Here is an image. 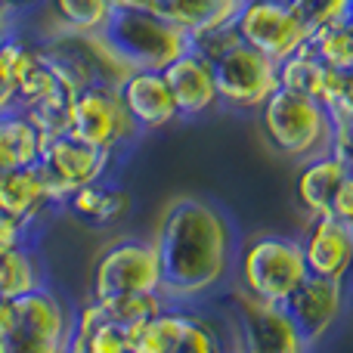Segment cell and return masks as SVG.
I'll use <instances>...</instances> for the list:
<instances>
[{
  "instance_id": "obj_1",
  "label": "cell",
  "mask_w": 353,
  "mask_h": 353,
  "mask_svg": "<svg viewBox=\"0 0 353 353\" xmlns=\"http://www.w3.org/2000/svg\"><path fill=\"white\" fill-rule=\"evenodd\" d=\"M152 242L159 248L161 294L168 304L195 307L220 294L236 276L239 232L230 214L208 199H171Z\"/></svg>"
},
{
  "instance_id": "obj_2",
  "label": "cell",
  "mask_w": 353,
  "mask_h": 353,
  "mask_svg": "<svg viewBox=\"0 0 353 353\" xmlns=\"http://www.w3.org/2000/svg\"><path fill=\"white\" fill-rule=\"evenodd\" d=\"M310 276L298 236L282 232H251L239 239L236 282L239 292L263 304H285L298 285Z\"/></svg>"
},
{
  "instance_id": "obj_3",
  "label": "cell",
  "mask_w": 353,
  "mask_h": 353,
  "mask_svg": "<svg viewBox=\"0 0 353 353\" xmlns=\"http://www.w3.org/2000/svg\"><path fill=\"white\" fill-rule=\"evenodd\" d=\"M261 128L267 143L288 161H304L319 159L332 149V137H335V118L329 115L323 103L304 97L294 90H279L263 103Z\"/></svg>"
},
{
  "instance_id": "obj_4",
  "label": "cell",
  "mask_w": 353,
  "mask_h": 353,
  "mask_svg": "<svg viewBox=\"0 0 353 353\" xmlns=\"http://www.w3.org/2000/svg\"><path fill=\"white\" fill-rule=\"evenodd\" d=\"M103 34L130 68H146V72H165L192 47L186 31L176 28L161 12L115 10Z\"/></svg>"
},
{
  "instance_id": "obj_5",
  "label": "cell",
  "mask_w": 353,
  "mask_h": 353,
  "mask_svg": "<svg viewBox=\"0 0 353 353\" xmlns=\"http://www.w3.org/2000/svg\"><path fill=\"white\" fill-rule=\"evenodd\" d=\"M211 62L214 78H217L220 109L261 112L263 103L279 90V62L257 53L242 37L223 47Z\"/></svg>"
},
{
  "instance_id": "obj_6",
  "label": "cell",
  "mask_w": 353,
  "mask_h": 353,
  "mask_svg": "<svg viewBox=\"0 0 353 353\" xmlns=\"http://www.w3.org/2000/svg\"><path fill=\"white\" fill-rule=\"evenodd\" d=\"M155 292H161V261L152 239L124 236L97 254L90 273V298Z\"/></svg>"
},
{
  "instance_id": "obj_7",
  "label": "cell",
  "mask_w": 353,
  "mask_h": 353,
  "mask_svg": "<svg viewBox=\"0 0 353 353\" xmlns=\"http://www.w3.org/2000/svg\"><path fill=\"white\" fill-rule=\"evenodd\" d=\"M68 134L115 155L128 149L137 137H143L124 109L118 87L105 84H93L74 93L72 109H68Z\"/></svg>"
},
{
  "instance_id": "obj_8",
  "label": "cell",
  "mask_w": 353,
  "mask_h": 353,
  "mask_svg": "<svg viewBox=\"0 0 353 353\" xmlns=\"http://www.w3.org/2000/svg\"><path fill=\"white\" fill-rule=\"evenodd\" d=\"M115 159H118L115 152L97 149L72 134H59V137H50L47 140L37 168H41L50 192H53V201L56 205H65L68 195L78 192L81 186L109 180L112 168H115Z\"/></svg>"
},
{
  "instance_id": "obj_9",
  "label": "cell",
  "mask_w": 353,
  "mask_h": 353,
  "mask_svg": "<svg viewBox=\"0 0 353 353\" xmlns=\"http://www.w3.org/2000/svg\"><path fill=\"white\" fill-rule=\"evenodd\" d=\"M236 34L257 53L282 62L304 50L313 31L301 22L292 0H248L236 19Z\"/></svg>"
},
{
  "instance_id": "obj_10",
  "label": "cell",
  "mask_w": 353,
  "mask_h": 353,
  "mask_svg": "<svg viewBox=\"0 0 353 353\" xmlns=\"http://www.w3.org/2000/svg\"><path fill=\"white\" fill-rule=\"evenodd\" d=\"M285 313L298 335L310 350H316L325 338L341 323L344 310L350 307V282L323 279V276H307L298 285V292L285 301Z\"/></svg>"
},
{
  "instance_id": "obj_11",
  "label": "cell",
  "mask_w": 353,
  "mask_h": 353,
  "mask_svg": "<svg viewBox=\"0 0 353 353\" xmlns=\"http://www.w3.org/2000/svg\"><path fill=\"white\" fill-rule=\"evenodd\" d=\"M232 298H236L242 353H313L292 325L285 307L254 301L239 288H232Z\"/></svg>"
},
{
  "instance_id": "obj_12",
  "label": "cell",
  "mask_w": 353,
  "mask_h": 353,
  "mask_svg": "<svg viewBox=\"0 0 353 353\" xmlns=\"http://www.w3.org/2000/svg\"><path fill=\"white\" fill-rule=\"evenodd\" d=\"M301 248L310 276L350 282L353 279V226L338 220L335 214L307 217L301 230Z\"/></svg>"
},
{
  "instance_id": "obj_13",
  "label": "cell",
  "mask_w": 353,
  "mask_h": 353,
  "mask_svg": "<svg viewBox=\"0 0 353 353\" xmlns=\"http://www.w3.org/2000/svg\"><path fill=\"white\" fill-rule=\"evenodd\" d=\"M118 97H121L128 115L134 118V124L140 128V134H155V130H165L174 121H180V112H176L165 72L134 68L118 84Z\"/></svg>"
},
{
  "instance_id": "obj_14",
  "label": "cell",
  "mask_w": 353,
  "mask_h": 353,
  "mask_svg": "<svg viewBox=\"0 0 353 353\" xmlns=\"http://www.w3.org/2000/svg\"><path fill=\"white\" fill-rule=\"evenodd\" d=\"M165 81L174 93V103L180 118H201L220 109L217 78H214V62L201 50L189 47L180 59H174L165 68Z\"/></svg>"
},
{
  "instance_id": "obj_15",
  "label": "cell",
  "mask_w": 353,
  "mask_h": 353,
  "mask_svg": "<svg viewBox=\"0 0 353 353\" xmlns=\"http://www.w3.org/2000/svg\"><path fill=\"white\" fill-rule=\"evenodd\" d=\"M74 310L56 288L41 285L34 292L16 298V325L31 329L43 338H53L59 344H72L74 335Z\"/></svg>"
},
{
  "instance_id": "obj_16",
  "label": "cell",
  "mask_w": 353,
  "mask_h": 353,
  "mask_svg": "<svg viewBox=\"0 0 353 353\" xmlns=\"http://www.w3.org/2000/svg\"><path fill=\"white\" fill-rule=\"evenodd\" d=\"M47 208H59V205L53 201V192H50L37 165L12 168V171L0 174V211L34 226L47 214Z\"/></svg>"
},
{
  "instance_id": "obj_17",
  "label": "cell",
  "mask_w": 353,
  "mask_h": 353,
  "mask_svg": "<svg viewBox=\"0 0 353 353\" xmlns=\"http://www.w3.org/2000/svg\"><path fill=\"white\" fill-rule=\"evenodd\" d=\"M245 3L248 0H165L161 16L171 19L195 43L208 34L236 28V19L245 10Z\"/></svg>"
},
{
  "instance_id": "obj_18",
  "label": "cell",
  "mask_w": 353,
  "mask_h": 353,
  "mask_svg": "<svg viewBox=\"0 0 353 353\" xmlns=\"http://www.w3.org/2000/svg\"><path fill=\"white\" fill-rule=\"evenodd\" d=\"M62 208H68V214L87 226H115L130 214L134 199L118 183L99 180V183H90V186H81L78 192H72Z\"/></svg>"
},
{
  "instance_id": "obj_19",
  "label": "cell",
  "mask_w": 353,
  "mask_h": 353,
  "mask_svg": "<svg viewBox=\"0 0 353 353\" xmlns=\"http://www.w3.org/2000/svg\"><path fill=\"white\" fill-rule=\"evenodd\" d=\"M344 176H347V171L332 152L304 161L298 168V180H294V199H298L301 211L307 217L332 214V201H335V192L344 183Z\"/></svg>"
},
{
  "instance_id": "obj_20",
  "label": "cell",
  "mask_w": 353,
  "mask_h": 353,
  "mask_svg": "<svg viewBox=\"0 0 353 353\" xmlns=\"http://www.w3.org/2000/svg\"><path fill=\"white\" fill-rule=\"evenodd\" d=\"M43 6H47V25L37 28V41L53 34V31L103 34L115 16L112 0H43Z\"/></svg>"
},
{
  "instance_id": "obj_21",
  "label": "cell",
  "mask_w": 353,
  "mask_h": 353,
  "mask_svg": "<svg viewBox=\"0 0 353 353\" xmlns=\"http://www.w3.org/2000/svg\"><path fill=\"white\" fill-rule=\"evenodd\" d=\"M43 146H47L43 130L19 105L0 115V174L12 171V168L37 165Z\"/></svg>"
},
{
  "instance_id": "obj_22",
  "label": "cell",
  "mask_w": 353,
  "mask_h": 353,
  "mask_svg": "<svg viewBox=\"0 0 353 353\" xmlns=\"http://www.w3.org/2000/svg\"><path fill=\"white\" fill-rule=\"evenodd\" d=\"M41 285H43L41 257H37V251L31 245L10 251V254H0V298L16 301Z\"/></svg>"
},
{
  "instance_id": "obj_23",
  "label": "cell",
  "mask_w": 353,
  "mask_h": 353,
  "mask_svg": "<svg viewBox=\"0 0 353 353\" xmlns=\"http://www.w3.org/2000/svg\"><path fill=\"white\" fill-rule=\"evenodd\" d=\"M103 313L112 323L124 325V329H134V325L146 323L149 316H155L159 310L168 307V298L161 292L155 294H112V298H93Z\"/></svg>"
},
{
  "instance_id": "obj_24",
  "label": "cell",
  "mask_w": 353,
  "mask_h": 353,
  "mask_svg": "<svg viewBox=\"0 0 353 353\" xmlns=\"http://www.w3.org/2000/svg\"><path fill=\"white\" fill-rule=\"evenodd\" d=\"M310 50L325 65L338 68V72H353V25L338 22V25H325V28L313 31Z\"/></svg>"
},
{
  "instance_id": "obj_25",
  "label": "cell",
  "mask_w": 353,
  "mask_h": 353,
  "mask_svg": "<svg viewBox=\"0 0 353 353\" xmlns=\"http://www.w3.org/2000/svg\"><path fill=\"white\" fill-rule=\"evenodd\" d=\"M294 12L310 31H319L325 25L350 22V6L353 0H292Z\"/></svg>"
},
{
  "instance_id": "obj_26",
  "label": "cell",
  "mask_w": 353,
  "mask_h": 353,
  "mask_svg": "<svg viewBox=\"0 0 353 353\" xmlns=\"http://www.w3.org/2000/svg\"><path fill=\"white\" fill-rule=\"evenodd\" d=\"M68 344H59L53 338H43L31 329L12 325V332L0 341V353H65Z\"/></svg>"
},
{
  "instance_id": "obj_27",
  "label": "cell",
  "mask_w": 353,
  "mask_h": 353,
  "mask_svg": "<svg viewBox=\"0 0 353 353\" xmlns=\"http://www.w3.org/2000/svg\"><path fill=\"white\" fill-rule=\"evenodd\" d=\"M31 230H34L31 223L0 211V254H10V251L31 245Z\"/></svg>"
},
{
  "instance_id": "obj_28",
  "label": "cell",
  "mask_w": 353,
  "mask_h": 353,
  "mask_svg": "<svg viewBox=\"0 0 353 353\" xmlns=\"http://www.w3.org/2000/svg\"><path fill=\"white\" fill-rule=\"evenodd\" d=\"M332 155L341 161V168L353 176V118L335 121V137H332Z\"/></svg>"
},
{
  "instance_id": "obj_29",
  "label": "cell",
  "mask_w": 353,
  "mask_h": 353,
  "mask_svg": "<svg viewBox=\"0 0 353 353\" xmlns=\"http://www.w3.org/2000/svg\"><path fill=\"white\" fill-rule=\"evenodd\" d=\"M332 214H335L338 220H344V223L353 226V176L350 174L344 176V183L338 186L335 201H332Z\"/></svg>"
},
{
  "instance_id": "obj_30",
  "label": "cell",
  "mask_w": 353,
  "mask_h": 353,
  "mask_svg": "<svg viewBox=\"0 0 353 353\" xmlns=\"http://www.w3.org/2000/svg\"><path fill=\"white\" fill-rule=\"evenodd\" d=\"M115 10H130V12H161L165 0H112Z\"/></svg>"
},
{
  "instance_id": "obj_31",
  "label": "cell",
  "mask_w": 353,
  "mask_h": 353,
  "mask_svg": "<svg viewBox=\"0 0 353 353\" xmlns=\"http://www.w3.org/2000/svg\"><path fill=\"white\" fill-rule=\"evenodd\" d=\"M12 325H16V301L0 298V341L12 332Z\"/></svg>"
},
{
  "instance_id": "obj_32",
  "label": "cell",
  "mask_w": 353,
  "mask_h": 353,
  "mask_svg": "<svg viewBox=\"0 0 353 353\" xmlns=\"http://www.w3.org/2000/svg\"><path fill=\"white\" fill-rule=\"evenodd\" d=\"M16 16H19V12H12L6 3H0V43H3L6 37L16 31Z\"/></svg>"
},
{
  "instance_id": "obj_33",
  "label": "cell",
  "mask_w": 353,
  "mask_h": 353,
  "mask_svg": "<svg viewBox=\"0 0 353 353\" xmlns=\"http://www.w3.org/2000/svg\"><path fill=\"white\" fill-rule=\"evenodd\" d=\"M0 3H6L12 12H28L31 6H37V3H43V0H0Z\"/></svg>"
},
{
  "instance_id": "obj_34",
  "label": "cell",
  "mask_w": 353,
  "mask_h": 353,
  "mask_svg": "<svg viewBox=\"0 0 353 353\" xmlns=\"http://www.w3.org/2000/svg\"><path fill=\"white\" fill-rule=\"evenodd\" d=\"M65 353H87L84 347H78V344H68V350Z\"/></svg>"
},
{
  "instance_id": "obj_35",
  "label": "cell",
  "mask_w": 353,
  "mask_h": 353,
  "mask_svg": "<svg viewBox=\"0 0 353 353\" xmlns=\"http://www.w3.org/2000/svg\"><path fill=\"white\" fill-rule=\"evenodd\" d=\"M347 87H350V103H353V72H347Z\"/></svg>"
},
{
  "instance_id": "obj_36",
  "label": "cell",
  "mask_w": 353,
  "mask_h": 353,
  "mask_svg": "<svg viewBox=\"0 0 353 353\" xmlns=\"http://www.w3.org/2000/svg\"><path fill=\"white\" fill-rule=\"evenodd\" d=\"M350 25H353V6H350Z\"/></svg>"
},
{
  "instance_id": "obj_37",
  "label": "cell",
  "mask_w": 353,
  "mask_h": 353,
  "mask_svg": "<svg viewBox=\"0 0 353 353\" xmlns=\"http://www.w3.org/2000/svg\"><path fill=\"white\" fill-rule=\"evenodd\" d=\"M350 310H353V292H350Z\"/></svg>"
}]
</instances>
